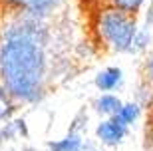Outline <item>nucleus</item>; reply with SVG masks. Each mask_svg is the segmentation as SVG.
Segmentation results:
<instances>
[{"mask_svg":"<svg viewBox=\"0 0 153 151\" xmlns=\"http://www.w3.org/2000/svg\"><path fill=\"white\" fill-rule=\"evenodd\" d=\"M52 48L46 18L6 8L0 18V84L12 100L36 103L46 95Z\"/></svg>","mask_w":153,"mask_h":151,"instance_id":"obj_1","label":"nucleus"},{"mask_svg":"<svg viewBox=\"0 0 153 151\" xmlns=\"http://www.w3.org/2000/svg\"><path fill=\"white\" fill-rule=\"evenodd\" d=\"M96 30L100 40L111 52H133V40L137 36L135 14L109 6L100 10L96 18Z\"/></svg>","mask_w":153,"mask_h":151,"instance_id":"obj_2","label":"nucleus"},{"mask_svg":"<svg viewBox=\"0 0 153 151\" xmlns=\"http://www.w3.org/2000/svg\"><path fill=\"white\" fill-rule=\"evenodd\" d=\"M127 131H129V125H125L117 115H111V118H105L103 121H100V125L96 127V137L103 145L115 147L127 137Z\"/></svg>","mask_w":153,"mask_h":151,"instance_id":"obj_3","label":"nucleus"},{"mask_svg":"<svg viewBox=\"0 0 153 151\" xmlns=\"http://www.w3.org/2000/svg\"><path fill=\"white\" fill-rule=\"evenodd\" d=\"M0 2L10 10H20V12H28L32 16L48 18L60 6L62 0H0Z\"/></svg>","mask_w":153,"mask_h":151,"instance_id":"obj_4","label":"nucleus"},{"mask_svg":"<svg viewBox=\"0 0 153 151\" xmlns=\"http://www.w3.org/2000/svg\"><path fill=\"white\" fill-rule=\"evenodd\" d=\"M123 82V74L119 68H105L96 76V88L103 94H109V91L117 90Z\"/></svg>","mask_w":153,"mask_h":151,"instance_id":"obj_5","label":"nucleus"},{"mask_svg":"<svg viewBox=\"0 0 153 151\" xmlns=\"http://www.w3.org/2000/svg\"><path fill=\"white\" fill-rule=\"evenodd\" d=\"M48 149L50 151H84V139H82V135L72 131V133H68L62 139L50 141Z\"/></svg>","mask_w":153,"mask_h":151,"instance_id":"obj_6","label":"nucleus"},{"mask_svg":"<svg viewBox=\"0 0 153 151\" xmlns=\"http://www.w3.org/2000/svg\"><path fill=\"white\" fill-rule=\"evenodd\" d=\"M121 103H123V101L119 100L117 95L102 94L100 97H97V101H96V109L102 113V115H105V118H111V115H115V113L119 112Z\"/></svg>","mask_w":153,"mask_h":151,"instance_id":"obj_7","label":"nucleus"},{"mask_svg":"<svg viewBox=\"0 0 153 151\" xmlns=\"http://www.w3.org/2000/svg\"><path fill=\"white\" fill-rule=\"evenodd\" d=\"M139 113H141V107L137 106L135 101H127V103H121V107H119V112L115 113V115H117L125 125H131V123L137 121Z\"/></svg>","mask_w":153,"mask_h":151,"instance_id":"obj_8","label":"nucleus"},{"mask_svg":"<svg viewBox=\"0 0 153 151\" xmlns=\"http://www.w3.org/2000/svg\"><path fill=\"white\" fill-rule=\"evenodd\" d=\"M12 112H14V100L0 84V121H6L12 115Z\"/></svg>","mask_w":153,"mask_h":151,"instance_id":"obj_9","label":"nucleus"},{"mask_svg":"<svg viewBox=\"0 0 153 151\" xmlns=\"http://www.w3.org/2000/svg\"><path fill=\"white\" fill-rule=\"evenodd\" d=\"M109 2H111V6H115V8H119V10L135 14V12L141 8V4L145 2V0H109Z\"/></svg>","mask_w":153,"mask_h":151,"instance_id":"obj_10","label":"nucleus"},{"mask_svg":"<svg viewBox=\"0 0 153 151\" xmlns=\"http://www.w3.org/2000/svg\"><path fill=\"white\" fill-rule=\"evenodd\" d=\"M145 78H147V82L153 86V56L147 60V64H145Z\"/></svg>","mask_w":153,"mask_h":151,"instance_id":"obj_11","label":"nucleus"},{"mask_svg":"<svg viewBox=\"0 0 153 151\" xmlns=\"http://www.w3.org/2000/svg\"><path fill=\"white\" fill-rule=\"evenodd\" d=\"M147 141H149V149L153 151V125H151V131L147 133Z\"/></svg>","mask_w":153,"mask_h":151,"instance_id":"obj_12","label":"nucleus"}]
</instances>
